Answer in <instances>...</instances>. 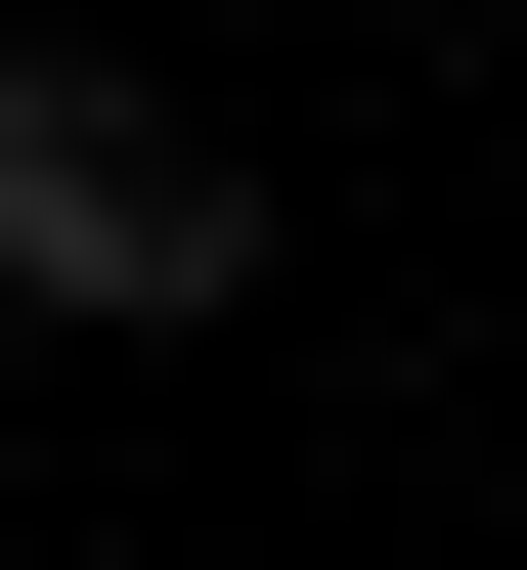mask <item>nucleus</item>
I'll return each instance as SVG.
<instances>
[{
    "label": "nucleus",
    "instance_id": "obj_1",
    "mask_svg": "<svg viewBox=\"0 0 527 570\" xmlns=\"http://www.w3.org/2000/svg\"><path fill=\"white\" fill-rule=\"evenodd\" d=\"M221 264H264V176L176 132L133 45H0V307H88V352H176Z\"/></svg>",
    "mask_w": 527,
    "mask_h": 570
}]
</instances>
